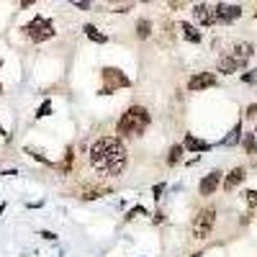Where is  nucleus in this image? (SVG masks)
<instances>
[{"label": "nucleus", "mask_w": 257, "mask_h": 257, "mask_svg": "<svg viewBox=\"0 0 257 257\" xmlns=\"http://www.w3.org/2000/svg\"><path fill=\"white\" fill-rule=\"evenodd\" d=\"M126 162H128V152L118 137H100L90 144V167L98 175L116 178L126 170Z\"/></svg>", "instance_id": "nucleus-1"}, {"label": "nucleus", "mask_w": 257, "mask_h": 257, "mask_svg": "<svg viewBox=\"0 0 257 257\" xmlns=\"http://www.w3.org/2000/svg\"><path fill=\"white\" fill-rule=\"evenodd\" d=\"M147 126H149V111L144 105H132V108H126L123 116L118 118L116 132L121 137H139V134L147 132Z\"/></svg>", "instance_id": "nucleus-2"}, {"label": "nucleus", "mask_w": 257, "mask_h": 257, "mask_svg": "<svg viewBox=\"0 0 257 257\" xmlns=\"http://www.w3.org/2000/svg\"><path fill=\"white\" fill-rule=\"evenodd\" d=\"M100 77H103V85H100L98 95H111L118 88H128V85H132V80L126 77V72L118 70V67H103L100 70Z\"/></svg>", "instance_id": "nucleus-3"}, {"label": "nucleus", "mask_w": 257, "mask_h": 257, "mask_svg": "<svg viewBox=\"0 0 257 257\" xmlns=\"http://www.w3.org/2000/svg\"><path fill=\"white\" fill-rule=\"evenodd\" d=\"M24 34L31 39V41H36V44H41V41H47V39H52L54 34H57V29H54V24L49 18H44V16H36L34 21H29V24L24 26Z\"/></svg>", "instance_id": "nucleus-4"}, {"label": "nucleus", "mask_w": 257, "mask_h": 257, "mask_svg": "<svg viewBox=\"0 0 257 257\" xmlns=\"http://www.w3.org/2000/svg\"><path fill=\"white\" fill-rule=\"evenodd\" d=\"M213 224H216V208H213V206L201 208L196 213V219H193V237H196V239H206L211 234V229H213Z\"/></svg>", "instance_id": "nucleus-5"}, {"label": "nucleus", "mask_w": 257, "mask_h": 257, "mask_svg": "<svg viewBox=\"0 0 257 257\" xmlns=\"http://www.w3.org/2000/svg\"><path fill=\"white\" fill-rule=\"evenodd\" d=\"M213 13H216V24H231L242 16V6H234V3H219L213 6Z\"/></svg>", "instance_id": "nucleus-6"}, {"label": "nucleus", "mask_w": 257, "mask_h": 257, "mask_svg": "<svg viewBox=\"0 0 257 257\" xmlns=\"http://www.w3.org/2000/svg\"><path fill=\"white\" fill-rule=\"evenodd\" d=\"M219 80H216V75L213 72H198V75H193L190 80H188V90L190 93H198V90H206V88H213Z\"/></svg>", "instance_id": "nucleus-7"}, {"label": "nucleus", "mask_w": 257, "mask_h": 257, "mask_svg": "<svg viewBox=\"0 0 257 257\" xmlns=\"http://www.w3.org/2000/svg\"><path fill=\"white\" fill-rule=\"evenodd\" d=\"M193 21H196L198 26H213L216 24V13H213V8L206 6V3H196L193 6Z\"/></svg>", "instance_id": "nucleus-8"}, {"label": "nucleus", "mask_w": 257, "mask_h": 257, "mask_svg": "<svg viewBox=\"0 0 257 257\" xmlns=\"http://www.w3.org/2000/svg\"><path fill=\"white\" fill-rule=\"evenodd\" d=\"M221 170H211V173L201 180V185H198V190H201V196H213L216 193V188L221 185Z\"/></svg>", "instance_id": "nucleus-9"}, {"label": "nucleus", "mask_w": 257, "mask_h": 257, "mask_svg": "<svg viewBox=\"0 0 257 257\" xmlns=\"http://www.w3.org/2000/svg\"><path fill=\"white\" fill-rule=\"evenodd\" d=\"M178 31H180V36H183L185 41H190V44H201V41H203V31H201L198 26L188 24V21H180Z\"/></svg>", "instance_id": "nucleus-10"}, {"label": "nucleus", "mask_w": 257, "mask_h": 257, "mask_svg": "<svg viewBox=\"0 0 257 257\" xmlns=\"http://www.w3.org/2000/svg\"><path fill=\"white\" fill-rule=\"evenodd\" d=\"M237 62H242V64H247L249 62V57L254 54V47L249 44V41H237V44L231 47V52H229Z\"/></svg>", "instance_id": "nucleus-11"}, {"label": "nucleus", "mask_w": 257, "mask_h": 257, "mask_svg": "<svg viewBox=\"0 0 257 257\" xmlns=\"http://www.w3.org/2000/svg\"><path fill=\"white\" fill-rule=\"evenodd\" d=\"M216 67H219V72H221V75H234L237 70H242L244 64H242V62H237V59H234V57L226 52V54H221V57H219V64H216Z\"/></svg>", "instance_id": "nucleus-12"}, {"label": "nucleus", "mask_w": 257, "mask_h": 257, "mask_svg": "<svg viewBox=\"0 0 257 257\" xmlns=\"http://www.w3.org/2000/svg\"><path fill=\"white\" fill-rule=\"evenodd\" d=\"M111 188L108 185H82L77 196L85 198V201H93V198H100V196H108Z\"/></svg>", "instance_id": "nucleus-13"}, {"label": "nucleus", "mask_w": 257, "mask_h": 257, "mask_svg": "<svg viewBox=\"0 0 257 257\" xmlns=\"http://www.w3.org/2000/svg\"><path fill=\"white\" fill-rule=\"evenodd\" d=\"M244 178H247V170H244V167H234L231 173L224 178V190H226V193H229V190H234V188H237Z\"/></svg>", "instance_id": "nucleus-14"}, {"label": "nucleus", "mask_w": 257, "mask_h": 257, "mask_svg": "<svg viewBox=\"0 0 257 257\" xmlns=\"http://www.w3.org/2000/svg\"><path fill=\"white\" fill-rule=\"evenodd\" d=\"M183 149H188V152H208L211 144L203 142V139H196L193 134H185V139H183Z\"/></svg>", "instance_id": "nucleus-15"}, {"label": "nucleus", "mask_w": 257, "mask_h": 257, "mask_svg": "<svg viewBox=\"0 0 257 257\" xmlns=\"http://www.w3.org/2000/svg\"><path fill=\"white\" fill-rule=\"evenodd\" d=\"M242 134H244V132H242V121H237V123H234V128H231V132H229V134L221 139V144H224V147H234V144H237V142L242 139Z\"/></svg>", "instance_id": "nucleus-16"}, {"label": "nucleus", "mask_w": 257, "mask_h": 257, "mask_svg": "<svg viewBox=\"0 0 257 257\" xmlns=\"http://www.w3.org/2000/svg\"><path fill=\"white\" fill-rule=\"evenodd\" d=\"M82 31H85V36H88L90 41H98V44H105V41H108V36L100 34L93 24H85V26H82Z\"/></svg>", "instance_id": "nucleus-17"}, {"label": "nucleus", "mask_w": 257, "mask_h": 257, "mask_svg": "<svg viewBox=\"0 0 257 257\" xmlns=\"http://www.w3.org/2000/svg\"><path fill=\"white\" fill-rule=\"evenodd\" d=\"M149 34H152V21L142 18L139 24H137V36H139V39H149Z\"/></svg>", "instance_id": "nucleus-18"}, {"label": "nucleus", "mask_w": 257, "mask_h": 257, "mask_svg": "<svg viewBox=\"0 0 257 257\" xmlns=\"http://www.w3.org/2000/svg\"><path fill=\"white\" fill-rule=\"evenodd\" d=\"M242 144H244V152H247V155H254V152H257V139H254V132H252V134H242Z\"/></svg>", "instance_id": "nucleus-19"}, {"label": "nucleus", "mask_w": 257, "mask_h": 257, "mask_svg": "<svg viewBox=\"0 0 257 257\" xmlns=\"http://www.w3.org/2000/svg\"><path fill=\"white\" fill-rule=\"evenodd\" d=\"M183 144H173V149H170V157H167V165H178L183 160Z\"/></svg>", "instance_id": "nucleus-20"}, {"label": "nucleus", "mask_w": 257, "mask_h": 257, "mask_svg": "<svg viewBox=\"0 0 257 257\" xmlns=\"http://www.w3.org/2000/svg\"><path fill=\"white\" fill-rule=\"evenodd\" d=\"M72 160H75V149H72V147H67V152H64V162L59 165L62 173H72Z\"/></svg>", "instance_id": "nucleus-21"}, {"label": "nucleus", "mask_w": 257, "mask_h": 257, "mask_svg": "<svg viewBox=\"0 0 257 257\" xmlns=\"http://www.w3.org/2000/svg\"><path fill=\"white\" fill-rule=\"evenodd\" d=\"M137 216H147V208H144L142 203H139V206H134V208L128 211V213H126L123 219H126V221H132V219H137Z\"/></svg>", "instance_id": "nucleus-22"}, {"label": "nucleus", "mask_w": 257, "mask_h": 257, "mask_svg": "<svg viewBox=\"0 0 257 257\" xmlns=\"http://www.w3.org/2000/svg\"><path fill=\"white\" fill-rule=\"evenodd\" d=\"M49 113H52V100H44V103L36 108V118H47Z\"/></svg>", "instance_id": "nucleus-23"}, {"label": "nucleus", "mask_w": 257, "mask_h": 257, "mask_svg": "<svg viewBox=\"0 0 257 257\" xmlns=\"http://www.w3.org/2000/svg\"><path fill=\"white\" fill-rule=\"evenodd\" d=\"M244 201H247L249 208H257V190H247L244 193Z\"/></svg>", "instance_id": "nucleus-24"}, {"label": "nucleus", "mask_w": 257, "mask_h": 257, "mask_svg": "<svg viewBox=\"0 0 257 257\" xmlns=\"http://www.w3.org/2000/svg\"><path fill=\"white\" fill-rule=\"evenodd\" d=\"M26 152L34 157V160H39V162H44V165H52V160H47L44 155H41V152H36V149H31V147H26Z\"/></svg>", "instance_id": "nucleus-25"}, {"label": "nucleus", "mask_w": 257, "mask_h": 257, "mask_svg": "<svg viewBox=\"0 0 257 257\" xmlns=\"http://www.w3.org/2000/svg\"><path fill=\"white\" fill-rule=\"evenodd\" d=\"M162 193H165V183H157V185L152 188V196H155V201H160V198H162Z\"/></svg>", "instance_id": "nucleus-26"}, {"label": "nucleus", "mask_w": 257, "mask_h": 257, "mask_svg": "<svg viewBox=\"0 0 257 257\" xmlns=\"http://www.w3.org/2000/svg\"><path fill=\"white\" fill-rule=\"evenodd\" d=\"M242 80H244V82H254V80H257V70H252V72L242 75Z\"/></svg>", "instance_id": "nucleus-27"}, {"label": "nucleus", "mask_w": 257, "mask_h": 257, "mask_svg": "<svg viewBox=\"0 0 257 257\" xmlns=\"http://www.w3.org/2000/svg\"><path fill=\"white\" fill-rule=\"evenodd\" d=\"M39 237H44V239L54 242V239H57V234H54V231H39Z\"/></svg>", "instance_id": "nucleus-28"}, {"label": "nucleus", "mask_w": 257, "mask_h": 257, "mask_svg": "<svg viewBox=\"0 0 257 257\" xmlns=\"http://www.w3.org/2000/svg\"><path fill=\"white\" fill-rule=\"evenodd\" d=\"M72 6H75V8H80V11H88V8H90V3H85V0H80V3H77V0H75Z\"/></svg>", "instance_id": "nucleus-29"}, {"label": "nucleus", "mask_w": 257, "mask_h": 257, "mask_svg": "<svg viewBox=\"0 0 257 257\" xmlns=\"http://www.w3.org/2000/svg\"><path fill=\"white\" fill-rule=\"evenodd\" d=\"M247 116H249V118H252V116H257V103H252L249 108H247Z\"/></svg>", "instance_id": "nucleus-30"}, {"label": "nucleus", "mask_w": 257, "mask_h": 257, "mask_svg": "<svg viewBox=\"0 0 257 257\" xmlns=\"http://www.w3.org/2000/svg\"><path fill=\"white\" fill-rule=\"evenodd\" d=\"M0 137H6V139H8V132H6V128H3V126H0Z\"/></svg>", "instance_id": "nucleus-31"}, {"label": "nucleus", "mask_w": 257, "mask_h": 257, "mask_svg": "<svg viewBox=\"0 0 257 257\" xmlns=\"http://www.w3.org/2000/svg\"><path fill=\"white\" fill-rule=\"evenodd\" d=\"M0 67H3V62H0ZM0 93H3V85H0Z\"/></svg>", "instance_id": "nucleus-32"}, {"label": "nucleus", "mask_w": 257, "mask_h": 257, "mask_svg": "<svg viewBox=\"0 0 257 257\" xmlns=\"http://www.w3.org/2000/svg\"><path fill=\"white\" fill-rule=\"evenodd\" d=\"M254 139H257V128H254Z\"/></svg>", "instance_id": "nucleus-33"}, {"label": "nucleus", "mask_w": 257, "mask_h": 257, "mask_svg": "<svg viewBox=\"0 0 257 257\" xmlns=\"http://www.w3.org/2000/svg\"><path fill=\"white\" fill-rule=\"evenodd\" d=\"M254 18H257V11H254Z\"/></svg>", "instance_id": "nucleus-34"}]
</instances>
